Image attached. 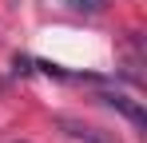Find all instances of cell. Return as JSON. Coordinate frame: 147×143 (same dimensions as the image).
<instances>
[{"label": "cell", "mask_w": 147, "mask_h": 143, "mask_svg": "<svg viewBox=\"0 0 147 143\" xmlns=\"http://www.w3.org/2000/svg\"><path fill=\"white\" fill-rule=\"evenodd\" d=\"M68 8H76V12H103L107 8V0H64Z\"/></svg>", "instance_id": "3957f363"}, {"label": "cell", "mask_w": 147, "mask_h": 143, "mask_svg": "<svg viewBox=\"0 0 147 143\" xmlns=\"http://www.w3.org/2000/svg\"><path fill=\"white\" fill-rule=\"evenodd\" d=\"M99 103H107L111 111H119L123 119H131L135 127H147V111H143L139 99H131V95H123V92H103V95H99Z\"/></svg>", "instance_id": "6da1fadb"}, {"label": "cell", "mask_w": 147, "mask_h": 143, "mask_svg": "<svg viewBox=\"0 0 147 143\" xmlns=\"http://www.w3.org/2000/svg\"><path fill=\"white\" fill-rule=\"evenodd\" d=\"M60 131L76 143H119L111 131H103V127H92V123H80V119H60Z\"/></svg>", "instance_id": "7a4b0ae2"}]
</instances>
